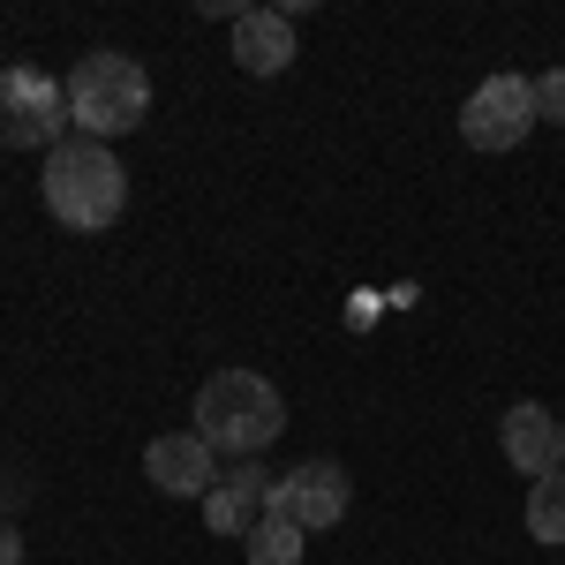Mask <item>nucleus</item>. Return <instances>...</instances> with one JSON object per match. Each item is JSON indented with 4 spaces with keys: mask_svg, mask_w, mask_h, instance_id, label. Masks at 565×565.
I'll list each match as a JSON object with an SVG mask.
<instances>
[{
    "mask_svg": "<svg viewBox=\"0 0 565 565\" xmlns=\"http://www.w3.org/2000/svg\"><path fill=\"white\" fill-rule=\"evenodd\" d=\"M45 212L61 218L68 234H106L114 218L129 212V174H121V159L106 151V143H90V136H68V143H53L45 151Z\"/></svg>",
    "mask_w": 565,
    "mask_h": 565,
    "instance_id": "1",
    "label": "nucleus"
},
{
    "mask_svg": "<svg viewBox=\"0 0 565 565\" xmlns=\"http://www.w3.org/2000/svg\"><path fill=\"white\" fill-rule=\"evenodd\" d=\"M279 430H287V399L264 385L257 370H218V377L196 385V437H204L212 452L249 460V452H264Z\"/></svg>",
    "mask_w": 565,
    "mask_h": 565,
    "instance_id": "2",
    "label": "nucleus"
},
{
    "mask_svg": "<svg viewBox=\"0 0 565 565\" xmlns=\"http://www.w3.org/2000/svg\"><path fill=\"white\" fill-rule=\"evenodd\" d=\"M143 114H151L143 61H129V53H84L76 61V76H68V129L76 136L106 143V136L143 129Z\"/></svg>",
    "mask_w": 565,
    "mask_h": 565,
    "instance_id": "3",
    "label": "nucleus"
},
{
    "mask_svg": "<svg viewBox=\"0 0 565 565\" xmlns=\"http://www.w3.org/2000/svg\"><path fill=\"white\" fill-rule=\"evenodd\" d=\"M0 143L8 151L68 143V84H53L45 68H0Z\"/></svg>",
    "mask_w": 565,
    "mask_h": 565,
    "instance_id": "4",
    "label": "nucleus"
},
{
    "mask_svg": "<svg viewBox=\"0 0 565 565\" xmlns=\"http://www.w3.org/2000/svg\"><path fill=\"white\" fill-rule=\"evenodd\" d=\"M527 129H535V84L513 76V68L482 76L468 90V106H460V136L476 151H513V143H527Z\"/></svg>",
    "mask_w": 565,
    "mask_h": 565,
    "instance_id": "5",
    "label": "nucleus"
},
{
    "mask_svg": "<svg viewBox=\"0 0 565 565\" xmlns=\"http://www.w3.org/2000/svg\"><path fill=\"white\" fill-rule=\"evenodd\" d=\"M348 498H354V482H348V468H340V460H302L295 476L271 482V505L302 527V535L340 527V521H348Z\"/></svg>",
    "mask_w": 565,
    "mask_h": 565,
    "instance_id": "6",
    "label": "nucleus"
},
{
    "mask_svg": "<svg viewBox=\"0 0 565 565\" xmlns=\"http://www.w3.org/2000/svg\"><path fill=\"white\" fill-rule=\"evenodd\" d=\"M143 476L159 482L167 498H212L218 490V452L196 430H167L143 445Z\"/></svg>",
    "mask_w": 565,
    "mask_h": 565,
    "instance_id": "7",
    "label": "nucleus"
},
{
    "mask_svg": "<svg viewBox=\"0 0 565 565\" xmlns=\"http://www.w3.org/2000/svg\"><path fill=\"white\" fill-rule=\"evenodd\" d=\"M498 445H505V460H513L521 476H551V468H565V423L543 407V399H513L505 423H498Z\"/></svg>",
    "mask_w": 565,
    "mask_h": 565,
    "instance_id": "8",
    "label": "nucleus"
},
{
    "mask_svg": "<svg viewBox=\"0 0 565 565\" xmlns=\"http://www.w3.org/2000/svg\"><path fill=\"white\" fill-rule=\"evenodd\" d=\"M234 68H249V76L295 68V15L287 8H242L234 15Z\"/></svg>",
    "mask_w": 565,
    "mask_h": 565,
    "instance_id": "9",
    "label": "nucleus"
},
{
    "mask_svg": "<svg viewBox=\"0 0 565 565\" xmlns=\"http://www.w3.org/2000/svg\"><path fill=\"white\" fill-rule=\"evenodd\" d=\"M264 513H271V476H264L257 460H242L234 476H218V490L204 498V527L212 535H249Z\"/></svg>",
    "mask_w": 565,
    "mask_h": 565,
    "instance_id": "10",
    "label": "nucleus"
},
{
    "mask_svg": "<svg viewBox=\"0 0 565 565\" xmlns=\"http://www.w3.org/2000/svg\"><path fill=\"white\" fill-rule=\"evenodd\" d=\"M302 527L287 521V513H279V505H271V513H264L257 527H249V535H242V551H249V565H302Z\"/></svg>",
    "mask_w": 565,
    "mask_h": 565,
    "instance_id": "11",
    "label": "nucleus"
},
{
    "mask_svg": "<svg viewBox=\"0 0 565 565\" xmlns=\"http://www.w3.org/2000/svg\"><path fill=\"white\" fill-rule=\"evenodd\" d=\"M527 535L535 543H565V468L535 476V490H527Z\"/></svg>",
    "mask_w": 565,
    "mask_h": 565,
    "instance_id": "12",
    "label": "nucleus"
},
{
    "mask_svg": "<svg viewBox=\"0 0 565 565\" xmlns=\"http://www.w3.org/2000/svg\"><path fill=\"white\" fill-rule=\"evenodd\" d=\"M535 121H558V129H565V61L535 76Z\"/></svg>",
    "mask_w": 565,
    "mask_h": 565,
    "instance_id": "13",
    "label": "nucleus"
},
{
    "mask_svg": "<svg viewBox=\"0 0 565 565\" xmlns=\"http://www.w3.org/2000/svg\"><path fill=\"white\" fill-rule=\"evenodd\" d=\"M0 565H23V535H15L8 521H0Z\"/></svg>",
    "mask_w": 565,
    "mask_h": 565,
    "instance_id": "14",
    "label": "nucleus"
}]
</instances>
